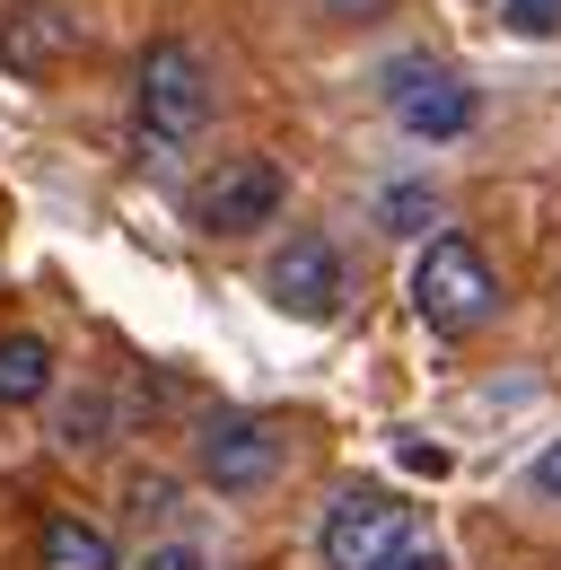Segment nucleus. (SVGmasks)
<instances>
[{"instance_id": "obj_13", "label": "nucleus", "mask_w": 561, "mask_h": 570, "mask_svg": "<svg viewBox=\"0 0 561 570\" xmlns=\"http://www.w3.org/2000/svg\"><path fill=\"white\" fill-rule=\"evenodd\" d=\"M132 570H210V553H203V544H185V535H167V544H149Z\"/></svg>"}, {"instance_id": "obj_5", "label": "nucleus", "mask_w": 561, "mask_h": 570, "mask_svg": "<svg viewBox=\"0 0 561 570\" xmlns=\"http://www.w3.org/2000/svg\"><path fill=\"white\" fill-rule=\"evenodd\" d=\"M264 289H273L280 316H298V325H325V316H343V289H351V264L334 237H289L273 264H264Z\"/></svg>"}, {"instance_id": "obj_14", "label": "nucleus", "mask_w": 561, "mask_h": 570, "mask_svg": "<svg viewBox=\"0 0 561 570\" xmlns=\"http://www.w3.org/2000/svg\"><path fill=\"white\" fill-rule=\"evenodd\" d=\"M526 492H535V500H553V509H561V439L544 448V456H535V465H526Z\"/></svg>"}, {"instance_id": "obj_12", "label": "nucleus", "mask_w": 561, "mask_h": 570, "mask_svg": "<svg viewBox=\"0 0 561 570\" xmlns=\"http://www.w3.org/2000/svg\"><path fill=\"white\" fill-rule=\"evenodd\" d=\"M509 36H561V0H500Z\"/></svg>"}, {"instance_id": "obj_7", "label": "nucleus", "mask_w": 561, "mask_h": 570, "mask_svg": "<svg viewBox=\"0 0 561 570\" xmlns=\"http://www.w3.org/2000/svg\"><path fill=\"white\" fill-rule=\"evenodd\" d=\"M194 465H203L210 492L255 500V492L280 474V430H273V422H255V413H219V422L203 430V448H194Z\"/></svg>"}, {"instance_id": "obj_1", "label": "nucleus", "mask_w": 561, "mask_h": 570, "mask_svg": "<svg viewBox=\"0 0 561 570\" xmlns=\"http://www.w3.org/2000/svg\"><path fill=\"white\" fill-rule=\"evenodd\" d=\"M132 124L149 149H185L210 132V62L185 36H158L132 71Z\"/></svg>"}, {"instance_id": "obj_16", "label": "nucleus", "mask_w": 561, "mask_h": 570, "mask_svg": "<svg viewBox=\"0 0 561 570\" xmlns=\"http://www.w3.org/2000/svg\"><path fill=\"white\" fill-rule=\"evenodd\" d=\"M316 9H334V18H351V27H360V18H377V9H395V0H316Z\"/></svg>"}, {"instance_id": "obj_4", "label": "nucleus", "mask_w": 561, "mask_h": 570, "mask_svg": "<svg viewBox=\"0 0 561 570\" xmlns=\"http://www.w3.org/2000/svg\"><path fill=\"white\" fill-rule=\"evenodd\" d=\"M386 106H395V124H404L413 141H465V132H474V88L456 71H439L430 53L386 62Z\"/></svg>"}, {"instance_id": "obj_3", "label": "nucleus", "mask_w": 561, "mask_h": 570, "mask_svg": "<svg viewBox=\"0 0 561 570\" xmlns=\"http://www.w3.org/2000/svg\"><path fill=\"white\" fill-rule=\"evenodd\" d=\"M404 544H413V509L395 492H377V483H351V492L325 509V527H316L325 570H386Z\"/></svg>"}, {"instance_id": "obj_15", "label": "nucleus", "mask_w": 561, "mask_h": 570, "mask_svg": "<svg viewBox=\"0 0 561 570\" xmlns=\"http://www.w3.org/2000/svg\"><path fill=\"white\" fill-rule=\"evenodd\" d=\"M386 570H447V553H430V544H404V553H395Z\"/></svg>"}, {"instance_id": "obj_8", "label": "nucleus", "mask_w": 561, "mask_h": 570, "mask_svg": "<svg viewBox=\"0 0 561 570\" xmlns=\"http://www.w3.org/2000/svg\"><path fill=\"white\" fill-rule=\"evenodd\" d=\"M70 45H79V18H70L62 0H9V9H0V62L18 79L62 71Z\"/></svg>"}, {"instance_id": "obj_2", "label": "nucleus", "mask_w": 561, "mask_h": 570, "mask_svg": "<svg viewBox=\"0 0 561 570\" xmlns=\"http://www.w3.org/2000/svg\"><path fill=\"white\" fill-rule=\"evenodd\" d=\"M413 307L430 334H483L491 316H500V273H491V255L474 237H430L413 264Z\"/></svg>"}, {"instance_id": "obj_6", "label": "nucleus", "mask_w": 561, "mask_h": 570, "mask_svg": "<svg viewBox=\"0 0 561 570\" xmlns=\"http://www.w3.org/2000/svg\"><path fill=\"white\" fill-rule=\"evenodd\" d=\"M280 203H289V176H280L273 158H228L203 194H194V228H203V237H255Z\"/></svg>"}, {"instance_id": "obj_11", "label": "nucleus", "mask_w": 561, "mask_h": 570, "mask_svg": "<svg viewBox=\"0 0 561 570\" xmlns=\"http://www.w3.org/2000/svg\"><path fill=\"white\" fill-rule=\"evenodd\" d=\"M430 219H439V194H430V185H386V194H377V228H386V237H421Z\"/></svg>"}, {"instance_id": "obj_9", "label": "nucleus", "mask_w": 561, "mask_h": 570, "mask_svg": "<svg viewBox=\"0 0 561 570\" xmlns=\"http://www.w3.org/2000/svg\"><path fill=\"white\" fill-rule=\"evenodd\" d=\"M53 395V343L45 334H0V404H45Z\"/></svg>"}, {"instance_id": "obj_10", "label": "nucleus", "mask_w": 561, "mask_h": 570, "mask_svg": "<svg viewBox=\"0 0 561 570\" xmlns=\"http://www.w3.org/2000/svg\"><path fill=\"white\" fill-rule=\"evenodd\" d=\"M36 562H45V570H124V562H115V535L88 527V518H45Z\"/></svg>"}]
</instances>
